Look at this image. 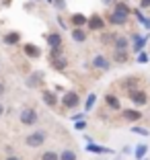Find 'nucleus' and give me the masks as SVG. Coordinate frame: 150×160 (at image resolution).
<instances>
[{
  "label": "nucleus",
  "mask_w": 150,
  "mask_h": 160,
  "mask_svg": "<svg viewBox=\"0 0 150 160\" xmlns=\"http://www.w3.org/2000/svg\"><path fill=\"white\" fill-rule=\"evenodd\" d=\"M54 6H56L58 10H62V8L66 6V2H64V0H56V2H54Z\"/></svg>",
  "instance_id": "bb28decb"
},
{
  "label": "nucleus",
  "mask_w": 150,
  "mask_h": 160,
  "mask_svg": "<svg viewBox=\"0 0 150 160\" xmlns=\"http://www.w3.org/2000/svg\"><path fill=\"white\" fill-rule=\"evenodd\" d=\"M144 25H146V27L150 29V19H144Z\"/></svg>",
  "instance_id": "2f4dec72"
},
{
  "label": "nucleus",
  "mask_w": 150,
  "mask_h": 160,
  "mask_svg": "<svg viewBox=\"0 0 150 160\" xmlns=\"http://www.w3.org/2000/svg\"><path fill=\"white\" fill-rule=\"evenodd\" d=\"M2 113H4V107H2V105H0V115H2Z\"/></svg>",
  "instance_id": "72a5a7b5"
},
{
  "label": "nucleus",
  "mask_w": 150,
  "mask_h": 160,
  "mask_svg": "<svg viewBox=\"0 0 150 160\" xmlns=\"http://www.w3.org/2000/svg\"><path fill=\"white\" fill-rule=\"evenodd\" d=\"M76 129H85V127H86V121H85V119H82V121H80V119H76Z\"/></svg>",
  "instance_id": "393cba45"
},
{
  "label": "nucleus",
  "mask_w": 150,
  "mask_h": 160,
  "mask_svg": "<svg viewBox=\"0 0 150 160\" xmlns=\"http://www.w3.org/2000/svg\"><path fill=\"white\" fill-rule=\"evenodd\" d=\"M25 53L27 56H31V58H39V47H35V45H25Z\"/></svg>",
  "instance_id": "9d476101"
},
{
  "label": "nucleus",
  "mask_w": 150,
  "mask_h": 160,
  "mask_svg": "<svg viewBox=\"0 0 150 160\" xmlns=\"http://www.w3.org/2000/svg\"><path fill=\"white\" fill-rule=\"evenodd\" d=\"M89 150H91V152H99V154H109V152H111L109 148H103V146H95V144H91V146H89Z\"/></svg>",
  "instance_id": "2eb2a0df"
},
{
  "label": "nucleus",
  "mask_w": 150,
  "mask_h": 160,
  "mask_svg": "<svg viewBox=\"0 0 150 160\" xmlns=\"http://www.w3.org/2000/svg\"><path fill=\"white\" fill-rule=\"evenodd\" d=\"M109 41H115L113 35H103V43H109Z\"/></svg>",
  "instance_id": "cd10ccee"
},
{
  "label": "nucleus",
  "mask_w": 150,
  "mask_h": 160,
  "mask_svg": "<svg viewBox=\"0 0 150 160\" xmlns=\"http://www.w3.org/2000/svg\"><path fill=\"white\" fill-rule=\"evenodd\" d=\"M144 43H146V37H136V43H134V49H136V52H140L142 47H144Z\"/></svg>",
  "instance_id": "a211bd4d"
},
{
  "label": "nucleus",
  "mask_w": 150,
  "mask_h": 160,
  "mask_svg": "<svg viewBox=\"0 0 150 160\" xmlns=\"http://www.w3.org/2000/svg\"><path fill=\"white\" fill-rule=\"evenodd\" d=\"M115 60H117V62H126V60H127L126 52H117V56H115Z\"/></svg>",
  "instance_id": "b1692460"
},
{
  "label": "nucleus",
  "mask_w": 150,
  "mask_h": 160,
  "mask_svg": "<svg viewBox=\"0 0 150 160\" xmlns=\"http://www.w3.org/2000/svg\"><path fill=\"white\" fill-rule=\"evenodd\" d=\"M130 99L134 101L136 105H144L146 103V92H144V90H132V92H130Z\"/></svg>",
  "instance_id": "20e7f679"
},
{
  "label": "nucleus",
  "mask_w": 150,
  "mask_h": 160,
  "mask_svg": "<svg viewBox=\"0 0 150 160\" xmlns=\"http://www.w3.org/2000/svg\"><path fill=\"white\" fill-rule=\"evenodd\" d=\"M93 64H95L97 68H101V70H109V62L105 60L103 56H97V58H95V62H93Z\"/></svg>",
  "instance_id": "6e6552de"
},
{
  "label": "nucleus",
  "mask_w": 150,
  "mask_h": 160,
  "mask_svg": "<svg viewBox=\"0 0 150 160\" xmlns=\"http://www.w3.org/2000/svg\"><path fill=\"white\" fill-rule=\"evenodd\" d=\"M146 150H148V148H146V144H142V146H138V148H136V158H144Z\"/></svg>",
  "instance_id": "aec40b11"
},
{
  "label": "nucleus",
  "mask_w": 150,
  "mask_h": 160,
  "mask_svg": "<svg viewBox=\"0 0 150 160\" xmlns=\"http://www.w3.org/2000/svg\"><path fill=\"white\" fill-rule=\"evenodd\" d=\"M103 2H105V4H109V2H111V0H103Z\"/></svg>",
  "instance_id": "f704fd0d"
},
{
  "label": "nucleus",
  "mask_w": 150,
  "mask_h": 160,
  "mask_svg": "<svg viewBox=\"0 0 150 160\" xmlns=\"http://www.w3.org/2000/svg\"><path fill=\"white\" fill-rule=\"evenodd\" d=\"M127 14H130V8L123 2H117L115 4V12L111 14V23L113 25H123L127 21Z\"/></svg>",
  "instance_id": "f257e3e1"
},
{
  "label": "nucleus",
  "mask_w": 150,
  "mask_h": 160,
  "mask_svg": "<svg viewBox=\"0 0 150 160\" xmlns=\"http://www.w3.org/2000/svg\"><path fill=\"white\" fill-rule=\"evenodd\" d=\"M41 160H60V156H58L56 152H45V154L41 156Z\"/></svg>",
  "instance_id": "412c9836"
},
{
  "label": "nucleus",
  "mask_w": 150,
  "mask_h": 160,
  "mask_svg": "<svg viewBox=\"0 0 150 160\" xmlns=\"http://www.w3.org/2000/svg\"><path fill=\"white\" fill-rule=\"evenodd\" d=\"M72 37H74V41L82 43L86 39V35H85V31H82V29H74V31H72Z\"/></svg>",
  "instance_id": "9b49d317"
},
{
  "label": "nucleus",
  "mask_w": 150,
  "mask_h": 160,
  "mask_svg": "<svg viewBox=\"0 0 150 160\" xmlns=\"http://www.w3.org/2000/svg\"><path fill=\"white\" fill-rule=\"evenodd\" d=\"M115 49H117V52H126L127 49V39L126 37H117L115 39Z\"/></svg>",
  "instance_id": "1a4fd4ad"
},
{
  "label": "nucleus",
  "mask_w": 150,
  "mask_h": 160,
  "mask_svg": "<svg viewBox=\"0 0 150 160\" xmlns=\"http://www.w3.org/2000/svg\"><path fill=\"white\" fill-rule=\"evenodd\" d=\"M35 121H37V113L33 109H23L21 111V123L23 125H33Z\"/></svg>",
  "instance_id": "f03ea898"
},
{
  "label": "nucleus",
  "mask_w": 150,
  "mask_h": 160,
  "mask_svg": "<svg viewBox=\"0 0 150 160\" xmlns=\"http://www.w3.org/2000/svg\"><path fill=\"white\" fill-rule=\"evenodd\" d=\"M60 160H76V154L72 150H64L60 154Z\"/></svg>",
  "instance_id": "dca6fc26"
},
{
  "label": "nucleus",
  "mask_w": 150,
  "mask_h": 160,
  "mask_svg": "<svg viewBox=\"0 0 150 160\" xmlns=\"http://www.w3.org/2000/svg\"><path fill=\"white\" fill-rule=\"evenodd\" d=\"M138 62H148V56H146V53H140V56H138Z\"/></svg>",
  "instance_id": "c756f323"
},
{
  "label": "nucleus",
  "mask_w": 150,
  "mask_h": 160,
  "mask_svg": "<svg viewBox=\"0 0 150 160\" xmlns=\"http://www.w3.org/2000/svg\"><path fill=\"white\" fill-rule=\"evenodd\" d=\"M43 101H45L47 105H52V107H54V105H56V94L47 90V92H43Z\"/></svg>",
  "instance_id": "4468645a"
},
{
  "label": "nucleus",
  "mask_w": 150,
  "mask_h": 160,
  "mask_svg": "<svg viewBox=\"0 0 150 160\" xmlns=\"http://www.w3.org/2000/svg\"><path fill=\"white\" fill-rule=\"evenodd\" d=\"M2 94H4V84L0 82V97H2Z\"/></svg>",
  "instance_id": "7c9ffc66"
},
{
  "label": "nucleus",
  "mask_w": 150,
  "mask_h": 160,
  "mask_svg": "<svg viewBox=\"0 0 150 160\" xmlns=\"http://www.w3.org/2000/svg\"><path fill=\"white\" fill-rule=\"evenodd\" d=\"M89 27L95 29V31H99V29H103V19L99 17V14H93L89 19Z\"/></svg>",
  "instance_id": "423d86ee"
},
{
  "label": "nucleus",
  "mask_w": 150,
  "mask_h": 160,
  "mask_svg": "<svg viewBox=\"0 0 150 160\" xmlns=\"http://www.w3.org/2000/svg\"><path fill=\"white\" fill-rule=\"evenodd\" d=\"M39 76H41V74H35V78H31V80H29V84H33V86H35V84H39V82H41V78H39Z\"/></svg>",
  "instance_id": "a878e982"
},
{
  "label": "nucleus",
  "mask_w": 150,
  "mask_h": 160,
  "mask_svg": "<svg viewBox=\"0 0 150 160\" xmlns=\"http://www.w3.org/2000/svg\"><path fill=\"white\" fill-rule=\"evenodd\" d=\"M132 132L140 133V136H148V129H142V127H132Z\"/></svg>",
  "instance_id": "5701e85b"
},
{
  "label": "nucleus",
  "mask_w": 150,
  "mask_h": 160,
  "mask_svg": "<svg viewBox=\"0 0 150 160\" xmlns=\"http://www.w3.org/2000/svg\"><path fill=\"white\" fill-rule=\"evenodd\" d=\"M19 33H8L4 35V43H8V45H14V43H19Z\"/></svg>",
  "instance_id": "f8f14e48"
},
{
  "label": "nucleus",
  "mask_w": 150,
  "mask_h": 160,
  "mask_svg": "<svg viewBox=\"0 0 150 160\" xmlns=\"http://www.w3.org/2000/svg\"><path fill=\"white\" fill-rule=\"evenodd\" d=\"M64 105L66 107H76V105H78V94L76 92H66L64 94Z\"/></svg>",
  "instance_id": "39448f33"
},
{
  "label": "nucleus",
  "mask_w": 150,
  "mask_h": 160,
  "mask_svg": "<svg viewBox=\"0 0 150 160\" xmlns=\"http://www.w3.org/2000/svg\"><path fill=\"white\" fill-rule=\"evenodd\" d=\"M126 119H130V121H136V119H140V113L138 111H126Z\"/></svg>",
  "instance_id": "f3484780"
},
{
  "label": "nucleus",
  "mask_w": 150,
  "mask_h": 160,
  "mask_svg": "<svg viewBox=\"0 0 150 160\" xmlns=\"http://www.w3.org/2000/svg\"><path fill=\"white\" fill-rule=\"evenodd\" d=\"M107 105H109V107H113V109H119V101L115 99V97H111V94L107 97Z\"/></svg>",
  "instance_id": "6ab92c4d"
},
{
  "label": "nucleus",
  "mask_w": 150,
  "mask_h": 160,
  "mask_svg": "<svg viewBox=\"0 0 150 160\" xmlns=\"http://www.w3.org/2000/svg\"><path fill=\"white\" fill-rule=\"evenodd\" d=\"M95 101H97V97H95V94H89V99H86V109H93Z\"/></svg>",
  "instance_id": "4be33fe9"
},
{
  "label": "nucleus",
  "mask_w": 150,
  "mask_h": 160,
  "mask_svg": "<svg viewBox=\"0 0 150 160\" xmlns=\"http://www.w3.org/2000/svg\"><path fill=\"white\" fill-rule=\"evenodd\" d=\"M6 160H19V158H17V156H8V158H6Z\"/></svg>",
  "instance_id": "473e14b6"
},
{
  "label": "nucleus",
  "mask_w": 150,
  "mask_h": 160,
  "mask_svg": "<svg viewBox=\"0 0 150 160\" xmlns=\"http://www.w3.org/2000/svg\"><path fill=\"white\" fill-rule=\"evenodd\" d=\"M140 6L142 8H150V0H140Z\"/></svg>",
  "instance_id": "c85d7f7f"
},
{
  "label": "nucleus",
  "mask_w": 150,
  "mask_h": 160,
  "mask_svg": "<svg viewBox=\"0 0 150 160\" xmlns=\"http://www.w3.org/2000/svg\"><path fill=\"white\" fill-rule=\"evenodd\" d=\"M47 41H49V45L54 47V49H58V47L62 45V37L58 33H52V35H47Z\"/></svg>",
  "instance_id": "0eeeda50"
},
{
  "label": "nucleus",
  "mask_w": 150,
  "mask_h": 160,
  "mask_svg": "<svg viewBox=\"0 0 150 160\" xmlns=\"http://www.w3.org/2000/svg\"><path fill=\"white\" fill-rule=\"evenodd\" d=\"M43 142H45V133H43V132H35V133H31V136L27 138V144H29V146H33V148L41 146Z\"/></svg>",
  "instance_id": "7ed1b4c3"
},
{
  "label": "nucleus",
  "mask_w": 150,
  "mask_h": 160,
  "mask_svg": "<svg viewBox=\"0 0 150 160\" xmlns=\"http://www.w3.org/2000/svg\"><path fill=\"white\" fill-rule=\"evenodd\" d=\"M8 2H10V0H6V4H8Z\"/></svg>",
  "instance_id": "c9c22d12"
},
{
  "label": "nucleus",
  "mask_w": 150,
  "mask_h": 160,
  "mask_svg": "<svg viewBox=\"0 0 150 160\" xmlns=\"http://www.w3.org/2000/svg\"><path fill=\"white\" fill-rule=\"evenodd\" d=\"M72 23H74L76 27H82V25H86L89 21H86L85 17H82V14H74V17H72Z\"/></svg>",
  "instance_id": "ddd939ff"
}]
</instances>
